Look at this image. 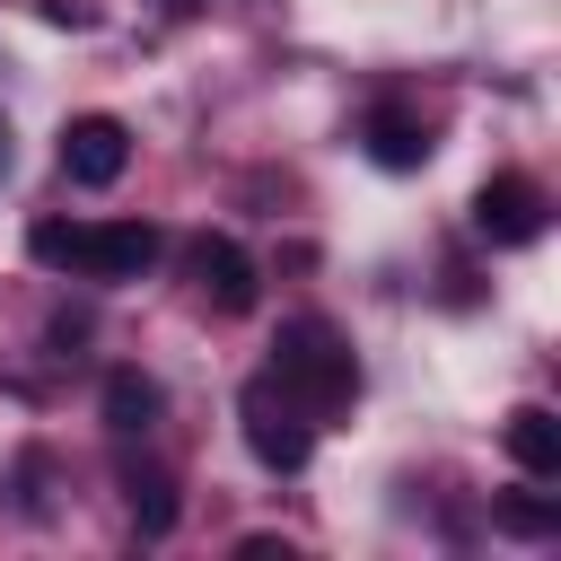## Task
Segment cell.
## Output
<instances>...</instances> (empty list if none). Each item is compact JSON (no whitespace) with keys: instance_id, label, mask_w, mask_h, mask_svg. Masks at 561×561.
Wrapping results in <instances>:
<instances>
[{"instance_id":"6da1fadb","label":"cell","mask_w":561,"mask_h":561,"mask_svg":"<svg viewBox=\"0 0 561 561\" xmlns=\"http://www.w3.org/2000/svg\"><path fill=\"white\" fill-rule=\"evenodd\" d=\"M35 263L44 272H79V280H140L167 237L149 219H35Z\"/></svg>"},{"instance_id":"7a4b0ae2","label":"cell","mask_w":561,"mask_h":561,"mask_svg":"<svg viewBox=\"0 0 561 561\" xmlns=\"http://www.w3.org/2000/svg\"><path fill=\"white\" fill-rule=\"evenodd\" d=\"M272 377H280L307 412H333V403L359 394V359H351V342H342L324 316H280V333H272Z\"/></svg>"},{"instance_id":"3957f363","label":"cell","mask_w":561,"mask_h":561,"mask_svg":"<svg viewBox=\"0 0 561 561\" xmlns=\"http://www.w3.org/2000/svg\"><path fill=\"white\" fill-rule=\"evenodd\" d=\"M237 430H245V447H254L263 473H298V465L316 456V412H307L272 368L237 386Z\"/></svg>"},{"instance_id":"277c9868","label":"cell","mask_w":561,"mask_h":561,"mask_svg":"<svg viewBox=\"0 0 561 561\" xmlns=\"http://www.w3.org/2000/svg\"><path fill=\"white\" fill-rule=\"evenodd\" d=\"M123 167H131V123L123 114H70L61 123V175L79 193H105Z\"/></svg>"},{"instance_id":"5b68a950","label":"cell","mask_w":561,"mask_h":561,"mask_svg":"<svg viewBox=\"0 0 561 561\" xmlns=\"http://www.w3.org/2000/svg\"><path fill=\"white\" fill-rule=\"evenodd\" d=\"M543 219H552V202H543L535 175H491V184L473 193V228H482L491 245H535Z\"/></svg>"},{"instance_id":"8992f818","label":"cell","mask_w":561,"mask_h":561,"mask_svg":"<svg viewBox=\"0 0 561 561\" xmlns=\"http://www.w3.org/2000/svg\"><path fill=\"white\" fill-rule=\"evenodd\" d=\"M184 272H193V289H202L219 316H245V307L263 298V272H254V254H245L237 237H193Z\"/></svg>"},{"instance_id":"52a82bcc","label":"cell","mask_w":561,"mask_h":561,"mask_svg":"<svg viewBox=\"0 0 561 561\" xmlns=\"http://www.w3.org/2000/svg\"><path fill=\"white\" fill-rule=\"evenodd\" d=\"M96 412H105V430H114V438H149V430H158V412H167V386H158L149 368H105Z\"/></svg>"},{"instance_id":"ba28073f","label":"cell","mask_w":561,"mask_h":561,"mask_svg":"<svg viewBox=\"0 0 561 561\" xmlns=\"http://www.w3.org/2000/svg\"><path fill=\"white\" fill-rule=\"evenodd\" d=\"M359 140H368V158H377L386 175H412V167L430 158V123L403 114V105H377V114L359 123Z\"/></svg>"},{"instance_id":"9c48e42d","label":"cell","mask_w":561,"mask_h":561,"mask_svg":"<svg viewBox=\"0 0 561 561\" xmlns=\"http://www.w3.org/2000/svg\"><path fill=\"white\" fill-rule=\"evenodd\" d=\"M500 438H508V456H517L535 482L561 473V412H552V403H517V412L500 421Z\"/></svg>"},{"instance_id":"30bf717a","label":"cell","mask_w":561,"mask_h":561,"mask_svg":"<svg viewBox=\"0 0 561 561\" xmlns=\"http://www.w3.org/2000/svg\"><path fill=\"white\" fill-rule=\"evenodd\" d=\"M123 508H131V526L158 543V535H175V482H167V465H149V456H123Z\"/></svg>"},{"instance_id":"8fae6325","label":"cell","mask_w":561,"mask_h":561,"mask_svg":"<svg viewBox=\"0 0 561 561\" xmlns=\"http://www.w3.org/2000/svg\"><path fill=\"white\" fill-rule=\"evenodd\" d=\"M491 526L517 535V543H543V535H561V500H543V491H508V500L491 508Z\"/></svg>"},{"instance_id":"7c38bea8","label":"cell","mask_w":561,"mask_h":561,"mask_svg":"<svg viewBox=\"0 0 561 561\" xmlns=\"http://www.w3.org/2000/svg\"><path fill=\"white\" fill-rule=\"evenodd\" d=\"M0 175H9V114H0Z\"/></svg>"}]
</instances>
